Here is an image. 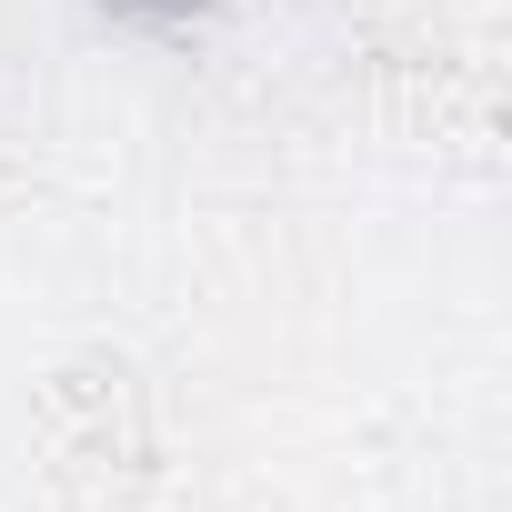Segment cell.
I'll list each match as a JSON object with an SVG mask.
<instances>
[{"label":"cell","mask_w":512,"mask_h":512,"mask_svg":"<svg viewBox=\"0 0 512 512\" xmlns=\"http://www.w3.org/2000/svg\"><path fill=\"white\" fill-rule=\"evenodd\" d=\"M121 11H201V0H121Z\"/></svg>","instance_id":"obj_1"}]
</instances>
